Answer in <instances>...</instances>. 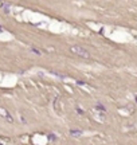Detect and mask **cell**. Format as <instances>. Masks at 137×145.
<instances>
[{
  "label": "cell",
  "mask_w": 137,
  "mask_h": 145,
  "mask_svg": "<svg viewBox=\"0 0 137 145\" xmlns=\"http://www.w3.org/2000/svg\"><path fill=\"white\" fill-rule=\"evenodd\" d=\"M70 51L74 54V55L79 56V58H82V59H89V58H90V52H89L86 48L82 47V46L74 44V46H71V47H70Z\"/></svg>",
  "instance_id": "cell-1"
},
{
  "label": "cell",
  "mask_w": 137,
  "mask_h": 145,
  "mask_svg": "<svg viewBox=\"0 0 137 145\" xmlns=\"http://www.w3.org/2000/svg\"><path fill=\"white\" fill-rule=\"evenodd\" d=\"M0 114H3L2 117H3V118H5V120L8 121V122H12V121H14V118L11 117V114H10V113H8L5 109H3V108H0Z\"/></svg>",
  "instance_id": "cell-2"
},
{
  "label": "cell",
  "mask_w": 137,
  "mask_h": 145,
  "mask_svg": "<svg viewBox=\"0 0 137 145\" xmlns=\"http://www.w3.org/2000/svg\"><path fill=\"white\" fill-rule=\"evenodd\" d=\"M70 134L75 136V137H79V136H82V132L81 130H70Z\"/></svg>",
  "instance_id": "cell-3"
},
{
  "label": "cell",
  "mask_w": 137,
  "mask_h": 145,
  "mask_svg": "<svg viewBox=\"0 0 137 145\" xmlns=\"http://www.w3.org/2000/svg\"><path fill=\"white\" fill-rule=\"evenodd\" d=\"M95 108H97V109H100V110H105V108L102 106V105H101V103H98V105H97V106H95Z\"/></svg>",
  "instance_id": "cell-4"
}]
</instances>
